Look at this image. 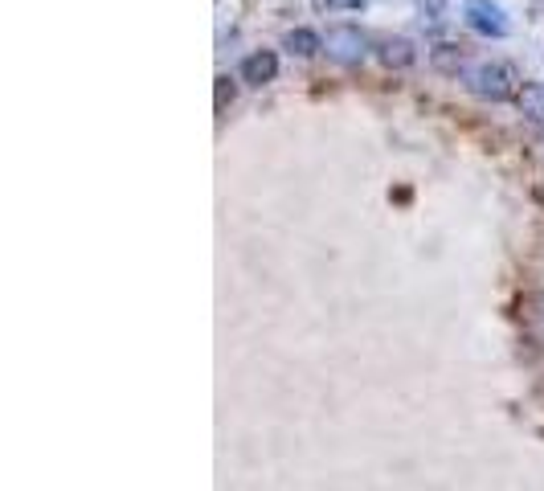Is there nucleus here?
<instances>
[{
  "label": "nucleus",
  "mask_w": 544,
  "mask_h": 491,
  "mask_svg": "<svg viewBox=\"0 0 544 491\" xmlns=\"http://www.w3.org/2000/svg\"><path fill=\"white\" fill-rule=\"evenodd\" d=\"M463 82H467V91L475 99H483V103H508L520 91V78H516V70L508 62H475L463 74Z\"/></svg>",
  "instance_id": "obj_1"
},
{
  "label": "nucleus",
  "mask_w": 544,
  "mask_h": 491,
  "mask_svg": "<svg viewBox=\"0 0 544 491\" xmlns=\"http://www.w3.org/2000/svg\"><path fill=\"white\" fill-rule=\"evenodd\" d=\"M512 103L528 123L544 127V82H520V91H516Z\"/></svg>",
  "instance_id": "obj_7"
},
{
  "label": "nucleus",
  "mask_w": 544,
  "mask_h": 491,
  "mask_svg": "<svg viewBox=\"0 0 544 491\" xmlns=\"http://www.w3.org/2000/svg\"><path fill=\"white\" fill-rule=\"evenodd\" d=\"M225 103H234V82L230 78H217V111H225Z\"/></svg>",
  "instance_id": "obj_11"
},
{
  "label": "nucleus",
  "mask_w": 544,
  "mask_h": 491,
  "mask_svg": "<svg viewBox=\"0 0 544 491\" xmlns=\"http://www.w3.org/2000/svg\"><path fill=\"white\" fill-rule=\"evenodd\" d=\"M377 62L385 66V70H410L414 62H418V50H414V41L410 37H401V33H385V37H377Z\"/></svg>",
  "instance_id": "obj_5"
},
{
  "label": "nucleus",
  "mask_w": 544,
  "mask_h": 491,
  "mask_svg": "<svg viewBox=\"0 0 544 491\" xmlns=\"http://www.w3.org/2000/svg\"><path fill=\"white\" fill-rule=\"evenodd\" d=\"M540 131H544V127H540Z\"/></svg>",
  "instance_id": "obj_12"
},
{
  "label": "nucleus",
  "mask_w": 544,
  "mask_h": 491,
  "mask_svg": "<svg viewBox=\"0 0 544 491\" xmlns=\"http://www.w3.org/2000/svg\"><path fill=\"white\" fill-rule=\"evenodd\" d=\"M324 13H365L369 0H315Z\"/></svg>",
  "instance_id": "obj_10"
},
{
  "label": "nucleus",
  "mask_w": 544,
  "mask_h": 491,
  "mask_svg": "<svg viewBox=\"0 0 544 491\" xmlns=\"http://www.w3.org/2000/svg\"><path fill=\"white\" fill-rule=\"evenodd\" d=\"M463 21H467L479 37H491V41H504V37L512 33L508 13L495 5V0H463Z\"/></svg>",
  "instance_id": "obj_3"
},
{
  "label": "nucleus",
  "mask_w": 544,
  "mask_h": 491,
  "mask_svg": "<svg viewBox=\"0 0 544 491\" xmlns=\"http://www.w3.org/2000/svg\"><path fill=\"white\" fill-rule=\"evenodd\" d=\"M430 70L442 74V78H463L471 70L467 50L459 46V41H438V46L430 50Z\"/></svg>",
  "instance_id": "obj_6"
},
{
  "label": "nucleus",
  "mask_w": 544,
  "mask_h": 491,
  "mask_svg": "<svg viewBox=\"0 0 544 491\" xmlns=\"http://www.w3.org/2000/svg\"><path fill=\"white\" fill-rule=\"evenodd\" d=\"M283 50L295 54V58H315V54H324V33H315V29H291L283 37Z\"/></svg>",
  "instance_id": "obj_8"
},
{
  "label": "nucleus",
  "mask_w": 544,
  "mask_h": 491,
  "mask_svg": "<svg viewBox=\"0 0 544 491\" xmlns=\"http://www.w3.org/2000/svg\"><path fill=\"white\" fill-rule=\"evenodd\" d=\"M238 78H242L246 86H254V91H262V86H270V82L279 78V54H275V50H254V54H246L242 66H238Z\"/></svg>",
  "instance_id": "obj_4"
},
{
  "label": "nucleus",
  "mask_w": 544,
  "mask_h": 491,
  "mask_svg": "<svg viewBox=\"0 0 544 491\" xmlns=\"http://www.w3.org/2000/svg\"><path fill=\"white\" fill-rule=\"evenodd\" d=\"M324 54L336 66H360V62L369 58V37L360 33L356 25H332L324 33Z\"/></svg>",
  "instance_id": "obj_2"
},
{
  "label": "nucleus",
  "mask_w": 544,
  "mask_h": 491,
  "mask_svg": "<svg viewBox=\"0 0 544 491\" xmlns=\"http://www.w3.org/2000/svg\"><path fill=\"white\" fill-rule=\"evenodd\" d=\"M446 5H450V0H414L418 17H422V21H430V25H438V21L446 17Z\"/></svg>",
  "instance_id": "obj_9"
}]
</instances>
